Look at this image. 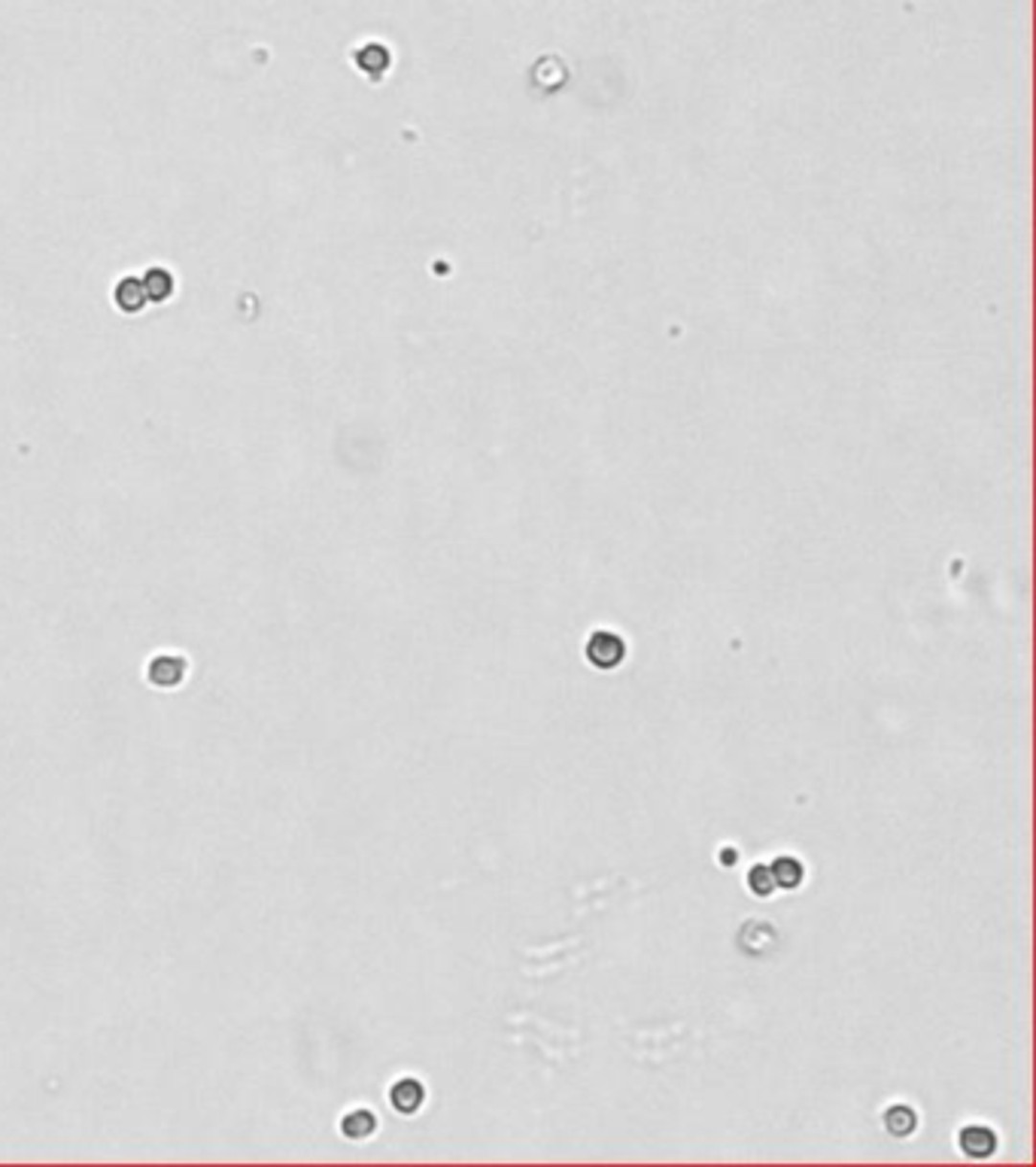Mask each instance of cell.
I'll return each instance as SVG.
<instances>
[{
	"instance_id": "8992f818",
	"label": "cell",
	"mask_w": 1036,
	"mask_h": 1167,
	"mask_svg": "<svg viewBox=\"0 0 1036 1167\" xmlns=\"http://www.w3.org/2000/svg\"><path fill=\"white\" fill-rule=\"evenodd\" d=\"M143 289H147L150 302H168V298L173 295V277H171L165 268H152V271L147 274V283H143Z\"/></svg>"
},
{
	"instance_id": "9c48e42d",
	"label": "cell",
	"mask_w": 1036,
	"mask_h": 1167,
	"mask_svg": "<svg viewBox=\"0 0 1036 1167\" xmlns=\"http://www.w3.org/2000/svg\"><path fill=\"white\" fill-rule=\"evenodd\" d=\"M748 885H751V891H754V894H760V897H770V894L775 891L772 870H770V866H754L751 876H748Z\"/></svg>"
},
{
	"instance_id": "7a4b0ae2",
	"label": "cell",
	"mask_w": 1036,
	"mask_h": 1167,
	"mask_svg": "<svg viewBox=\"0 0 1036 1167\" xmlns=\"http://www.w3.org/2000/svg\"><path fill=\"white\" fill-rule=\"evenodd\" d=\"M623 653H627V645H623L614 632H596L587 645L589 663L599 669H614L623 660Z\"/></svg>"
},
{
	"instance_id": "6da1fadb",
	"label": "cell",
	"mask_w": 1036,
	"mask_h": 1167,
	"mask_svg": "<svg viewBox=\"0 0 1036 1167\" xmlns=\"http://www.w3.org/2000/svg\"><path fill=\"white\" fill-rule=\"evenodd\" d=\"M189 675V660L183 653H155L147 666V681L152 687H162V691H171V687H180Z\"/></svg>"
},
{
	"instance_id": "5b68a950",
	"label": "cell",
	"mask_w": 1036,
	"mask_h": 1167,
	"mask_svg": "<svg viewBox=\"0 0 1036 1167\" xmlns=\"http://www.w3.org/2000/svg\"><path fill=\"white\" fill-rule=\"evenodd\" d=\"M374 1128H378V1119H374V1112H368V1110L347 1112L344 1122H341V1131L350 1140H362V1137L374 1134Z\"/></svg>"
},
{
	"instance_id": "ba28073f",
	"label": "cell",
	"mask_w": 1036,
	"mask_h": 1167,
	"mask_svg": "<svg viewBox=\"0 0 1036 1167\" xmlns=\"http://www.w3.org/2000/svg\"><path fill=\"white\" fill-rule=\"evenodd\" d=\"M885 1122H887L890 1134L906 1137V1134H912V1131H915V1122H918V1119H915V1112L909 1110V1107H894V1110H887Z\"/></svg>"
},
{
	"instance_id": "277c9868",
	"label": "cell",
	"mask_w": 1036,
	"mask_h": 1167,
	"mask_svg": "<svg viewBox=\"0 0 1036 1167\" xmlns=\"http://www.w3.org/2000/svg\"><path fill=\"white\" fill-rule=\"evenodd\" d=\"M960 1146H963V1153L967 1156H973V1158H985V1156H991L994 1153V1146H997V1137H994V1131H988V1128H967V1131H960Z\"/></svg>"
},
{
	"instance_id": "52a82bcc",
	"label": "cell",
	"mask_w": 1036,
	"mask_h": 1167,
	"mask_svg": "<svg viewBox=\"0 0 1036 1167\" xmlns=\"http://www.w3.org/2000/svg\"><path fill=\"white\" fill-rule=\"evenodd\" d=\"M772 879H775V885H781V888H796L802 881V863L794 860V858H778L772 863Z\"/></svg>"
},
{
	"instance_id": "3957f363",
	"label": "cell",
	"mask_w": 1036,
	"mask_h": 1167,
	"mask_svg": "<svg viewBox=\"0 0 1036 1167\" xmlns=\"http://www.w3.org/2000/svg\"><path fill=\"white\" fill-rule=\"evenodd\" d=\"M423 1098H426V1091H423V1086H420L417 1080H402V1083L392 1086V1091H389L392 1107H396L399 1112H404V1116L417 1112L420 1104H423Z\"/></svg>"
}]
</instances>
